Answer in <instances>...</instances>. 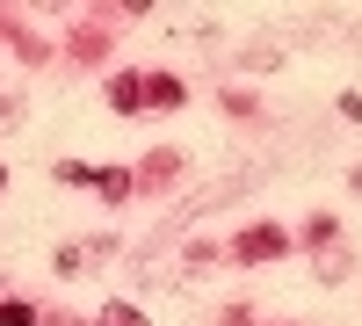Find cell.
I'll return each mask as SVG.
<instances>
[{
  "label": "cell",
  "instance_id": "5b68a950",
  "mask_svg": "<svg viewBox=\"0 0 362 326\" xmlns=\"http://www.w3.org/2000/svg\"><path fill=\"white\" fill-rule=\"evenodd\" d=\"M102 326H145V312H131V305H109V312H102Z\"/></svg>",
  "mask_w": 362,
  "mask_h": 326
},
{
  "label": "cell",
  "instance_id": "7a4b0ae2",
  "mask_svg": "<svg viewBox=\"0 0 362 326\" xmlns=\"http://www.w3.org/2000/svg\"><path fill=\"white\" fill-rule=\"evenodd\" d=\"M95 189H102L109 203H124V196H131V174H124V167H95Z\"/></svg>",
  "mask_w": 362,
  "mask_h": 326
},
{
  "label": "cell",
  "instance_id": "3957f363",
  "mask_svg": "<svg viewBox=\"0 0 362 326\" xmlns=\"http://www.w3.org/2000/svg\"><path fill=\"white\" fill-rule=\"evenodd\" d=\"M138 95H145V87H138L131 73H124V80H116V87H109V102H116V109H138Z\"/></svg>",
  "mask_w": 362,
  "mask_h": 326
},
{
  "label": "cell",
  "instance_id": "277c9868",
  "mask_svg": "<svg viewBox=\"0 0 362 326\" xmlns=\"http://www.w3.org/2000/svg\"><path fill=\"white\" fill-rule=\"evenodd\" d=\"M0 326H44V319L29 312V305H0Z\"/></svg>",
  "mask_w": 362,
  "mask_h": 326
},
{
  "label": "cell",
  "instance_id": "6da1fadb",
  "mask_svg": "<svg viewBox=\"0 0 362 326\" xmlns=\"http://www.w3.org/2000/svg\"><path fill=\"white\" fill-rule=\"evenodd\" d=\"M283 247H290V240H283L276 225H254L247 240H239V254H247V261H268V254H283Z\"/></svg>",
  "mask_w": 362,
  "mask_h": 326
},
{
  "label": "cell",
  "instance_id": "8992f818",
  "mask_svg": "<svg viewBox=\"0 0 362 326\" xmlns=\"http://www.w3.org/2000/svg\"><path fill=\"white\" fill-rule=\"evenodd\" d=\"M0 182H8V174H0Z\"/></svg>",
  "mask_w": 362,
  "mask_h": 326
}]
</instances>
